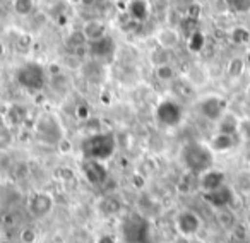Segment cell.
Instances as JSON below:
<instances>
[{
    "mask_svg": "<svg viewBox=\"0 0 250 243\" xmlns=\"http://www.w3.org/2000/svg\"><path fill=\"white\" fill-rule=\"evenodd\" d=\"M53 197L48 192H36L31 199H29V211L35 218H45L52 212L53 209Z\"/></svg>",
    "mask_w": 250,
    "mask_h": 243,
    "instance_id": "ba28073f",
    "label": "cell"
},
{
    "mask_svg": "<svg viewBox=\"0 0 250 243\" xmlns=\"http://www.w3.org/2000/svg\"><path fill=\"white\" fill-rule=\"evenodd\" d=\"M228 35H229L231 43H235V45H238V46L250 45V29L247 28V26H242V24L233 26Z\"/></svg>",
    "mask_w": 250,
    "mask_h": 243,
    "instance_id": "2e32d148",
    "label": "cell"
},
{
    "mask_svg": "<svg viewBox=\"0 0 250 243\" xmlns=\"http://www.w3.org/2000/svg\"><path fill=\"white\" fill-rule=\"evenodd\" d=\"M2 223H4L5 226H14L16 224V218L12 212H7V214H4V218H2Z\"/></svg>",
    "mask_w": 250,
    "mask_h": 243,
    "instance_id": "d6a6232c",
    "label": "cell"
},
{
    "mask_svg": "<svg viewBox=\"0 0 250 243\" xmlns=\"http://www.w3.org/2000/svg\"><path fill=\"white\" fill-rule=\"evenodd\" d=\"M69 5H81V0H65Z\"/></svg>",
    "mask_w": 250,
    "mask_h": 243,
    "instance_id": "8d00e7d4",
    "label": "cell"
},
{
    "mask_svg": "<svg viewBox=\"0 0 250 243\" xmlns=\"http://www.w3.org/2000/svg\"><path fill=\"white\" fill-rule=\"evenodd\" d=\"M229 233H231L233 242H236V243H245L247 240H249V229H247V226L242 224V223H236Z\"/></svg>",
    "mask_w": 250,
    "mask_h": 243,
    "instance_id": "d4e9b609",
    "label": "cell"
},
{
    "mask_svg": "<svg viewBox=\"0 0 250 243\" xmlns=\"http://www.w3.org/2000/svg\"><path fill=\"white\" fill-rule=\"evenodd\" d=\"M154 77L160 82H173L177 77V70L173 69L171 63H163V65L154 67Z\"/></svg>",
    "mask_w": 250,
    "mask_h": 243,
    "instance_id": "44dd1931",
    "label": "cell"
},
{
    "mask_svg": "<svg viewBox=\"0 0 250 243\" xmlns=\"http://www.w3.org/2000/svg\"><path fill=\"white\" fill-rule=\"evenodd\" d=\"M247 96H249V100H250V86L247 87Z\"/></svg>",
    "mask_w": 250,
    "mask_h": 243,
    "instance_id": "f35d334b",
    "label": "cell"
},
{
    "mask_svg": "<svg viewBox=\"0 0 250 243\" xmlns=\"http://www.w3.org/2000/svg\"><path fill=\"white\" fill-rule=\"evenodd\" d=\"M238 136H228V134H219L216 132L212 139L209 141L208 146L211 147L212 153H228L238 144Z\"/></svg>",
    "mask_w": 250,
    "mask_h": 243,
    "instance_id": "5bb4252c",
    "label": "cell"
},
{
    "mask_svg": "<svg viewBox=\"0 0 250 243\" xmlns=\"http://www.w3.org/2000/svg\"><path fill=\"white\" fill-rule=\"evenodd\" d=\"M182 160H184L185 166L190 173L202 175L204 171L211 170L212 163H214V153L211 147L206 146L202 142H190L184 147L182 151Z\"/></svg>",
    "mask_w": 250,
    "mask_h": 243,
    "instance_id": "6da1fadb",
    "label": "cell"
},
{
    "mask_svg": "<svg viewBox=\"0 0 250 243\" xmlns=\"http://www.w3.org/2000/svg\"><path fill=\"white\" fill-rule=\"evenodd\" d=\"M76 117H77V120H81V122H87V120H89V118H91L89 104H86V103H79V104H77Z\"/></svg>",
    "mask_w": 250,
    "mask_h": 243,
    "instance_id": "83f0119b",
    "label": "cell"
},
{
    "mask_svg": "<svg viewBox=\"0 0 250 243\" xmlns=\"http://www.w3.org/2000/svg\"><path fill=\"white\" fill-rule=\"evenodd\" d=\"M158 118H160L163 125H178L182 120V108L173 101H163L160 104V108H158Z\"/></svg>",
    "mask_w": 250,
    "mask_h": 243,
    "instance_id": "7c38bea8",
    "label": "cell"
},
{
    "mask_svg": "<svg viewBox=\"0 0 250 243\" xmlns=\"http://www.w3.org/2000/svg\"><path fill=\"white\" fill-rule=\"evenodd\" d=\"M199 113L209 122H216L223 117V115L228 111V103L223 96H218V94H208L204 96L201 101H199Z\"/></svg>",
    "mask_w": 250,
    "mask_h": 243,
    "instance_id": "277c9868",
    "label": "cell"
},
{
    "mask_svg": "<svg viewBox=\"0 0 250 243\" xmlns=\"http://www.w3.org/2000/svg\"><path fill=\"white\" fill-rule=\"evenodd\" d=\"M144 183H146V180H144L143 175H139V173H134V175H132V185H134V187L143 188V187H144Z\"/></svg>",
    "mask_w": 250,
    "mask_h": 243,
    "instance_id": "1f68e13d",
    "label": "cell"
},
{
    "mask_svg": "<svg viewBox=\"0 0 250 243\" xmlns=\"http://www.w3.org/2000/svg\"><path fill=\"white\" fill-rule=\"evenodd\" d=\"M204 199L211 207H214L216 211H219V209H226L233 204V201H235V192H233L228 185H223V187H219L218 190H212V192L204 194Z\"/></svg>",
    "mask_w": 250,
    "mask_h": 243,
    "instance_id": "52a82bcc",
    "label": "cell"
},
{
    "mask_svg": "<svg viewBox=\"0 0 250 243\" xmlns=\"http://www.w3.org/2000/svg\"><path fill=\"white\" fill-rule=\"evenodd\" d=\"M12 12L19 18H29L36 9V0H12Z\"/></svg>",
    "mask_w": 250,
    "mask_h": 243,
    "instance_id": "ac0fdd59",
    "label": "cell"
},
{
    "mask_svg": "<svg viewBox=\"0 0 250 243\" xmlns=\"http://www.w3.org/2000/svg\"><path fill=\"white\" fill-rule=\"evenodd\" d=\"M98 0H81V7H86V9H91V7H96Z\"/></svg>",
    "mask_w": 250,
    "mask_h": 243,
    "instance_id": "836d02e7",
    "label": "cell"
},
{
    "mask_svg": "<svg viewBox=\"0 0 250 243\" xmlns=\"http://www.w3.org/2000/svg\"><path fill=\"white\" fill-rule=\"evenodd\" d=\"M175 226H177V231L180 233L182 236L190 238V236L199 233V229H201V226H202V221L194 211H182L180 214L177 216Z\"/></svg>",
    "mask_w": 250,
    "mask_h": 243,
    "instance_id": "5b68a950",
    "label": "cell"
},
{
    "mask_svg": "<svg viewBox=\"0 0 250 243\" xmlns=\"http://www.w3.org/2000/svg\"><path fill=\"white\" fill-rule=\"evenodd\" d=\"M245 69H247L245 59H242V57H233V59H229V62L226 63V76H228L229 79H240V77L243 76V72H245Z\"/></svg>",
    "mask_w": 250,
    "mask_h": 243,
    "instance_id": "e0dca14e",
    "label": "cell"
},
{
    "mask_svg": "<svg viewBox=\"0 0 250 243\" xmlns=\"http://www.w3.org/2000/svg\"><path fill=\"white\" fill-rule=\"evenodd\" d=\"M245 62H247V65H249V67H250V52H249V53H247V57H245Z\"/></svg>",
    "mask_w": 250,
    "mask_h": 243,
    "instance_id": "74e56055",
    "label": "cell"
},
{
    "mask_svg": "<svg viewBox=\"0 0 250 243\" xmlns=\"http://www.w3.org/2000/svg\"><path fill=\"white\" fill-rule=\"evenodd\" d=\"M240 137H243V139H250V120L247 118V120H242L240 122V132H238Z\"/></svg>",
    "mask_w": 250,
    "mask_h": 243,
    "instance_id": "f546056e",
    "label": "cell"
},
{
    "mask_svg": "<svg viewBox=\"0 0 250 243\" xmlns=\"http://www.w3.org/2000/svg\"><path fill=\"white\" fill-rule=\"evenodd\" d=\"M100 211L103 212L104 216H115L122 211V202L118 201L117 197H111V195L103 197L100 201Z\"/></svg>",
    "mask_w": 250,
    "mask_h": 243,
    "instance_id": "ffe728a7",
    "label": "cell"
},
{
    "mask_svg": "<svg viewBox=\"0 0 250 243\" xmlns=\"http://www.w3.org/2000/svg\"><path fill=\"white\" fill-rule=\"evenodd\" d=\"M216 221H218V224L221 226L223 229H226V231H231L233 226L236 224L235 212H233L229 207H226V209H219V211L216 212Z\"/></svg>",
    "mask_w": 250,
    "mask_h": 243,
    "instance_id": "d6986e66",
    "label": "cell"
},
{
    "mask_svg": "<svg viewBox=\"0 0 250 243\" xmlns=\"http://www.w3.org/2000/svg\"><path fill=\"white\" fill-rule=\"evenodd\" d=\"M209 77H211L209 76V70L204 65L192 63L187 69V72H185V82H188L194 89H197V87H202L209 82Z\"/></svg>",
    "mask_w": 250,
    "mask_h": 243,
    "instance_id": "4fadbf2b",
    "label": "cell"
},
{
    "mask_svg": "<svg viewBox=\"0 0 250 243\" xmlns=\"http://www.w3.org/2000/svg\"><path fill=\"white\" fill-rule=\"evenodd\" d=\"M170 50H165V48H160V46H156V48L151 52V62H153L154 67L158 65H163V63H170Z\"/></svg>",
    "mask_w": 250,
    "mask_h": 243,
    "instance_id": "603a6c76",
    "label": "cell"
},
{
    "mask_svg": "<svg viewBox=\"0 0 250 243\" xmlns=\"http://www.w3.org/2000/svg\"><path fill=\"white\" fill-rule=\"evenodd\" d=\"M115 137L111 134H91L86 141L83 142V154L86 160H94L101 161L111 158V154L115 153Z\"/></svg>",
    "mask_w": 250,
    "mask_h": 243,
    "instance_id": "7a4b0ae2",
    "label": "cell"
},
{
    "mask_svg": "<svg viewBox=\"0 0 250 243\" xmlns=\"http://www.w3.org/2000/svg\"><path fill=\"white\" fill-rule=\"evenodd\" d=\"M63 65L69 70H81L84 65V60H83V57L77 55V53H70V55H67L65 59H63Z\"/></svg>",
    "mask_w": 250,
    "mask_h": 243,
    "instance_id": "484cf974",
    "label": "cell"
},
{
    "mask_svg": "<svg viewBox=\"0 0 250 243\" xmlns=\"http://www.w3.org/2000/svg\"><path fill=\"white\" fill-rule=\"evenodd\" d=\"M180 31L177 28H171V26H163L154 33V41L160 48L165 50H175L180 45Z\"/></svg>",
    "mask_w": 250,
    "mask_h": 243,
    "instance_id": "8fae6325",
    "label": "cell"
},
{
    "mask_svg": "<svg viewBox=\"0 0 250 243\" xmlns=\"http://www.w3.org/2000/svg\"><path fill=\"white\" fill-rule=\"evenodd\" d=\"M83 175L93 185H103L108 178V171L104 168V164L101 161H94V160H84Z\"/></svg>",
    "mask_w": 250,
    "mask_h": 243,
    "instance_id": "30bf717a",
    "label": "cell"
},
{
    "mask_svg": "<svg viewBox=\"0 0 250 243\" xmlns=\"http://www.w3.org/2000/svg\"><path fill=\"white\" fill-rule=\"evenodd\" d=\"M5 52H7V46H5V43L0 40V57H4Z\"/></svg>",
    "mask_w": 250,
    "mask_h": 243,
    "instance_id": "d590c367",
    "label": "cell"
},
{
    "mask_svg": "<svg viewBox=\"0 0 250 243\" xmlns=\"http://www.w3.org/2000/svg\"><path fill=\"white\" fill-rule=\"evenodd\" d=\"M38 240V233L35 228H24L19 233V242L21 243H36Z\"/></svg>",
    "mask_w": 250,
    "mask_h": 243,
    "instance_id": "4316f807",
    "label": "cell"
},
{
    "mask_svg": "<svg viewBox=\"0 0 250 243\" xmlns=\"http://www.w3.org/2000/svg\"><path fill=\"white\" fill-rule=\"evenodd\" d=\"M204 45H206V36L201 31H192L190 38H188V50L197 53L204 48Z\"/></svg>",
    "mask_w": 250,
    "mask_h": 243,
    "instance_id": "cb8c5ba5",
    "label": "cell"
},
{
    "mask_svg": "<svg viewBox=\"0 0 250 243\" xmlns=\"http://www.w3.org/2000/svg\"><path fill=\"white\" fill-rule=\"evenodd\" d=\"M240 122H242V118L236 117V115L231 113V111H226V113L218 120V123H216V125H218V132L228 134V136H238Z\"/></svg>",
    "mask_w": 250,
    "mask_h": 243,
    "instance_id": "9a60e30c",
    "label": "cell"
},
{
    "mask_svg": "<svg viewBox=\"0 0 250 243\" xmlns=\"http://www.w3.org/2000/svg\"><path fill=\"white\" fill-rule=\"evenodd\" d=\"M98 243H117V240H115L111 235H103L100 240H98Z\"/></svg>",
    "mask_w": 250,
    "mask_h": 243,
    "instance_id": "e575fe53",
    "label": "cell"
},
{
    "mask_svg": "<svg viewBox=\"0 0 250 243\" xmlns=\"http://www.w3.org/2000/svg\"><path fill=\"white\" fill-rule=\"evenodd\" d=\"M36 136L45 144H59L63 139V130L57 118L52 115H43L36 122Z\"/></svg>",
    "mask_w": 250,
    "mask_h": 243,
    "instance_id": "3957f363",
    "label": "cell"
},
{
    "mask_svg": "<svg viewBox=\"0 0 250 243\" xmlns=\"http://www.w3.org/2000/svg\"><path fill=\"white\" fill-rule=\"evenodd\" d=\"M225 4L235 14H249L250 12V0H225Z\"/></svg>",
    "mask_w": 250,
    "mask_h": 243,
    "instance_id": "7402d4cb",
    "label": "cell"
},
{
    "mask_svg": "<svg viewBox=\"0 0 250 243\" xmlns=\"http://www.w3.org/2000/svg\"><path fill=\"white\" fill-rule=\"evenodd\" d=\"M226 185V175L225 171L216 170V168H211V170L204 171L202 175H199V187L204 194L212 190H218L219 187Z\"/></svg>",
    "mask_w": 250,
    "mask_h": 243,
    "instance_id": "9c48e42d",
    "label": "cell"
},
{
    "mask_svg": "<svg viewBox=\"0 0 250 243\" xmlns=\"http://www.w3.org/2000/svg\"><path fill=\"white\" fill-rule=\"evenodd\" d=\"M19 106H12L11 110H9V117H11V123L12 125H19V123H22V120H24V113H18Z\"/></svg>",
    "mask_w": 250,
    "mask_h": 243,
    "instance_id": "f1b7e54d",
    "label": "cell"
},
{
    "mask_svg": "<svg viewBox=\"0 0 250 243\" xmlns=\"http://www.w3.org/2000/svg\"><path fill=\"white\" fill-rule=\"evenodd\" d=\"M81 33H83L87 45H89V43H96L108 36V24L103 19H98V18L87 19V21H84L83 26H81Z\"/></svg>",
    "mask_w": 250,
    "mask_h": 243,
    "instance_id": "8992f818",
    "label": "cell"
},
{
    "mask_svg": "<svg viewBox=\"0 0 250 243\" xmlns=\"http://www.w3.org/2000/svg\"><path fill=\"white\" fill-rule=\"evenodd\" d=\"M57 146H59V149H60V153H62V154H67V153H70V151H72V144H70V141H67L65 137H63V139L57 144Z\"/></svg>",
    "mask_w": 250,
    "mask_h": 243,
    "instance_id": "4dcf8cb0",
    "label": "cell"
}]
</instances>
